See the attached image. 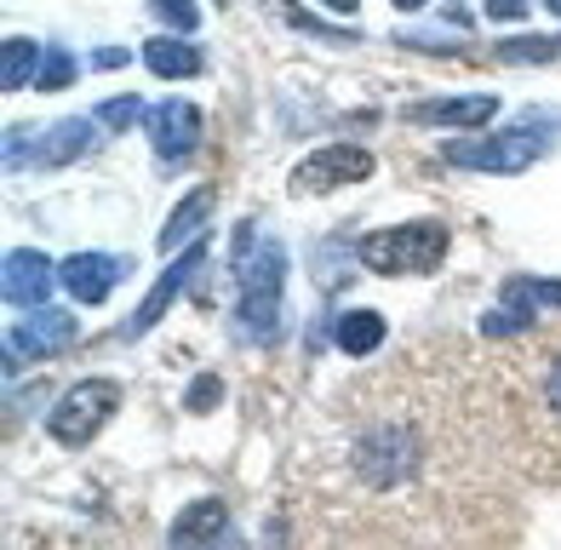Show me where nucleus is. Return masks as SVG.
<instances>
[{
  "label": "nucleus",
  "mask_w": 561,
  "mask_h": 550,
  "mask_svg": "<svg viewBox=\"0 0 561 550\" xmlns=\"http://www.w3.org/2000/svg\"><path fill=\"white\" fill-rule=\"evenodd\" d=\"M236 321L247 328V339L270 344L280 333V287H287V247L280 241H259L252 247V224H241L236 236Z\"/></svg>",
  "instance_id": "obj_1"
},
{
  "label": "nucleus",
  "mask_w": 561,
  "mask_h": 550,
  "mask_svg": "<svg viewBox=\"0 0 561 550\" xmlns=\"http://www.w3.org/2000/svg\"><path fill=\"white\" fill-rule=\"evenodd\" d=\"M350 470L367 493H390L407 488L424 470L419 459V431L407 419H373L362 436L350 442Z\"/></svg>",
  "instance_id": "obj_2"
},
{
  "label": "nucleus",
  "mask_w": 561,
  "mask_h": 550,
  "mask_svg": "<svg viewBox=\"0 0 561 550\" xmlns=\"http://www.w3.org/2000/svg\"><path fill=\"white\" fill-rule=\"evenodd\" d=\"M561 127V115H545V110H527L516 127H504L493 138H476V144H447V161L453 167H470V172H522L545 156L556 144L550 133Z\"/></svg>",
  "instance_id": "obj_3"
},
{
  "label": "nucleus",
  "mask_w": 561,
  "mask_h": 550,
  "mask_svg": "<svg viewBox=\"0 0 561 550\" xmlns=\"http://www.w3.org/2000/svg\"><path fill=\"white\" fill-rule=\"evenodd\" d=\"M447 259V224H396L362 241V264L378 275H430Z\"/></svg>",
  "instance_id": "obj_4"
},
{
  "label": "nucleus",
  "mask_w": 561,
  "mask_h": 550,
  "mask_svg": "<svg viewBox=\"0 0 561 550\" xmlns=\"http://www.w3.org/2000/svg\"><path fill=\"white\" fill-rule=\"evenodd\" d=\"M115 408H121V385L115 379H87L53 408L46 431H53V442H64V447H81V442H92L98 431H104Z\"/></svg>",
  "instance_id": "obj_5"
},
{
  "label": "nucleus",
  "mask_w": 561,
  "mask_h": 550,
  "mask_svg": "<svg viewBox=\"0 0 561 550\" xmlns=\"http://www.w3.org/2000/svg\"><path fill=\"white\" fill-rule=\"evenodd\" d=\"M561 305V282H533V275H510L504 282V298H499V310L481 321V333L499 339V333H522L539 310Z\"/></svg>",
  "instance_id": "obj_6"
},
{
  "label": "nucleus",
  "mask_w": 561,
  "mask_h": 550,
  "mask_svg": "<svg viewBox=\"0 0 561 550\" xmlns=\"http://www.w3.org/2000/svg\"><path fill=\"white\" fill-rule=\"evenodd\" d=\"M373 172V156L362 144H327L321 156H310L293 172V190L298 195H316V190H339V184H362Z\"/></svg>",
  "instance_id": "obj_7"
},
{
  "label": "nucleus",
  "mask_w": 561,
  "mask_h": 550,
  "mask_svg": "<svg viewBox=\"0 0 561 550\" xmlns=\"http://www.w3.org/2000/svg\"><path fill=\"white\" fill-rule=\"evenodd\" d=\"M201 264H207V241H195L184 259H172V264L161 270V282L149 287V298H144V305L133 310V321L121 328V339H138V333H149V328H156V321L172 310V298H178V293H184V287L195 282V275H201Z\"/></svg>",
  "instance_id": "obj_8"
},
{
  "label": "nucleus",
  "mask_w": 561,
  "mask_h": 550,
  "mask_svg": "<svg viewBox=\"0 0 561 550\" xmlns=\"http://www.w3.org/2000/svg\"><path fill=\"white\" fill-rule=\"evenodd\" d=\"M75 333H81V321H75L69 310H30L23 321H12L7 356L12 362H23V356H58V350L75 344Z\"/></svg>",
  "instance_id": "obj_9"
},
{
  "label": "nucleus",
  "mask_w": 561,
  "mask_h": 550,
  "mask_svg": "<svg viewBox=\"0 0 561 550\" xmlns=\"http://www.w3.org/2000/svg\"><path fill=\"white\" fill-rule=\"evenodd\" d=\"M53 282H58V270L46 264V253H30V247H18V253H7V264H0V293H7V305H23V310L46 305Z\"/></svg>",
  "instance_id": "obj_10"
},
{
  "label": "nucleus",
  "mask_w": 561,
  "mask_h": 550,
  "mask_svg": "<svg viewBox=\"0 0 561 550\" xmlns=\"http://www.w3.org/2000/svg\"><path fill=\"white\" fill-rule=\"evenodd\" d=\"M121 275H126V264L110 259V253H75V259L58 264V282L69 287L75 305H104V298L115 293Z\"/></svg>",
  "instance_id": "obj_11"
},
{
  "label": "nucleus",
  "mask_w": 561,
  "mask_h": 550,
  "mask_svg": "<svg viewBox=\"0 0 561 550\" xmlns=\"http://www.w3.org/2000/svg\"><path fill=\"white\" fill-rule=\"evenodd\" d=\"M98 133H104V121H98V115H69V121H58V127H46L35 138L30 156H35V167H69V161L87 156Z\"/></svg>",
  "instance_id": "obj_12"
},
{
  "label": "nucleus",
  "mask_w": 561,
  "mask_h": 550,
  "mask_svg": "<svg viewBox=\"0 0 561 550\" xmlns=\"http://www.w3.org/2000/svg\"><path fill=\"white\" fill-rule=\"evenodd\" d=\"M149 138H156V149L172 161V156H190V149L201 144V110L184 104V98H167V104L149 110Z\"/></svg>",
  "instance_id": "obj_13"
},
{
  "label": "nucleus",
  "mask_w": 561,
  "mask_h": 550,
  "mask_svg": "<svg viewBox=\"0 0 561 550\" xmlns=\"http://www.w3.org/2000/svg\"><path fill=\"white\" fill-rule=\"evenodd\" d=\"M499 115V98L476 92V98H442V104H419L407 110V121H424V127H488Z\"/></svg>",
  "instance_id": "obj_14"
},
{
  "label": "nucleus",
  "mask_w": 561,
  "mask_h": 550,
  "mask_svg": "<svg viewBox=\"0 0 561 550\" xmlns=\"http://www.w3.org/2000/svg\"><path fill=\"white\" fill-rule=\"evenodd\" d=\"M144 64L161 75V81H184V75H201V53L184 46V35H156L144 41Z\"/></svg>",
  "instance_id": "obj_15"
},
{
  "label": "nucleus",
  "mask_w": 561,
  "mask_h": 550,
  "mask_svg": "<svg viewBox=\"0 0 561 550\" xmlns=\"http://www.w3.org/2000/svg\"><path fill=\"white\" fill-rule=\"evenodd\" d=\"M207 213H213V190H195L190 202L167 218L161 253H184V247H195V241H201V224H207Z\"/></svg>",
  "instance_id": "obj_16"
},
{
  "label": "nucleus",
  "mask_w": 561,
  "mask_h": 550,
  "mask_svg": "<svg viewBox=\"0 0 561 550\" xmlns=\"http://www.w3.org/2000/svg\"><path fill=\"white\" fill-rule=\"evenodd\" d=\"M229 528V505H218V499H201L195 511H184L172 522V545H207Z\"/></svg>",
  "instance_id": "obj_17"
},
{
  "label": "nucleus",
  "mask_w": 561,
  "mask_h": 550,
  "mask_svg": "<svg viewBox=\"0 0 561 550\" xmlns=\"http://www.w3.org/2000/svg\"><path fill=\"white\" fill-rule=\"evenodd\" d=\"M378 344H385V316H378V310L339 316V350H344V356H373Z\"/></svg>",
  "instance_id": "obj_18"
},
{
  "label": "nucleus",
  "mask_w": 561,
  "mask_h": 550,
  "mask_svg": "<svg viewBox=\"0 0 561 550\" xmlns=\"http://www.w3.org/2000/svg\"><path fill=\"white\" fill-rule=\"evenodd\" d=\"M35 69H41V46L35 41H7V58H0V87H7V92H23V87H30L35 81Z\"/></svg>",
  "instance_id": "obj_19"
},
{
  "label": "nucleus",
  "mask_w": 561,
  "mask_h": 550,
  "mask_svg": "<svg viewBox=\"0 0 561 550\" xmlns=\"http://www.w3.org/2000/svg\"><path fill=\"white\" fill-rule=\"evenodd\" d=\"M561 53V41H545V35H522V41H504L499 58L504 64H550Z\"/></svg>",
  "instance_id": "obj_20"
},
{
  "label": "nucleus",
  "mask_w": 561,
  "mask_h": 550,
  "mask_svg": "<svg viewBox=\"0 0 561 550\" xmlns=\"http://www.w3.org/2000/svg\"><path fill=\"white\" fill-rule=\"evenodd\" d=\"M75 81V58L64 53V46H46V58H41V69H35V87L41 92H64Z\"/></svg>",
  "instance_id": "obj_21"
},
{
  "label": "nucleus",
  "mask_w": 561,
  "mask_h": 550,
  "mask_svg": "<svg viewBox=\"0 0 561 550\" xmlns=\"http://www.w3.org/2000/svg\"><path fill=\"white\" fill-rule=\"evenodd\" d=\"M149 12H156L161 23H172L178 35H195V23H201L195 0H149Z\"/></svg>",
  "instance_id": "obj_22"
},
{
  "label": "nucleus",
  "mask_w": 561,
  "mask_h": 550,
  "mask_svg": "<svg viewBox=\"0 0 561 550\" xmlns=\"http://www.w3.org/2000/svg\"><path fill=\"white\" fill-rule=\"evenodd\" d=\"M138 115H144L138 92H126V98H115V104H104V110H98V121H104V133H126Z\"/></svg>",
  "instance_id": "obj_23"
},
{
  "label": "nucleus",
  "mask_w": 561,
  "mask_h": 550,
  "mask_svg": "<svg viewBox=\"0 0 561 550\" xmlns=\"http://www.w3.org/2000/svg\"><path fill=\"white\" fill-rule=\"evenodd\" d=\"M218 396H224V385H218V373H201V379H195V390L184 396V413H207V408L218 402Z\"/></svg>",
  "instance_id": "obj_24"
},
{
  "label": "nucleus",
  "mask_w": 561,
  "mask_h": 550,
  "mask_svg": "<svg viewBox=\"0 0 561 550\" xmlns=\"http://www.w3.org/2000/svg\"><path fill=\"white\" fill-rule=\"evenodd\" d=\"M481 7H488V18H499V23L527 18V0H481Z\"/></svg>",
  "instance_id": "obj_25"
},
{
  "label": "nucleus",
  "mask_w": 561,
  "mask_h": 550,
  "mask_svg": "<svg viewBox=\"0 0 561 550\" xmlns=\"http://www.w3.org/2000/svg\"><path fill=\"white\" fill-rule=\"evenodd\" d=\"M545 402L561 413V356H550V367H545Z\"/></svg>",
  "instance_id": "obj_26"
},
{
  "label": "nucleus",
  "mask_w": 561,
  "mask_h": 550,
  "mask_svg": "<svg viewBox=\"0 0 561 550\" xmlns=\"http://www.w3.org/2000/svg\"><path fill=\"white\" fill-rule=\"evenodd\" d=\"M92 64H98V69H121V64H126V53H121V46H110V53H98Z\"/></svg>",
  "instance_id": "obj_27"
},
{
  "label": "nucleus",
  "mask_w": 561,
  "mask_h": 550,
  "mask_svg": "<svg viewBox=\"0 0 561 550\" xmlns=\"http://www.w3.org/2000/svg\"><path fill=\"white\" fill-rule=\"evenodd\" d=\"M321 7H333V12H355L362 0H321Z\"/></svg>",
  "instance_id": "obj_28"
},
{
  "label": "nucleus",
  "mask_w": 561,
  "mask_h": 550,
  "mask_svg": "<svg viewBox=\"0 0 561 550\" xmlns=\"http://www.w3.org/2000/svg\"><path fill=\"white\" fill-rule=\"evenodd\" d=\"M396 7H401V12H419V7H430V0H396Z\"/></svg>",
  "instance_id": "obj_29"
},
{
  "label": "nucleus",
  "mask_w": 561,
  "mask_h": 550,
  "mask_svg": "<svg viewBox=\"0 0 561 550\" xmlns=\"http://www.w3.org/2000/svg\"><path fill=\"white\" fill-rule=\"evenodd\" d=\"M550 12H561V0H550Z\"/></svg>",
  "instance_id": "obj_30"
}]
</instances>
